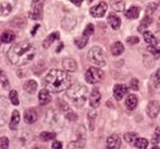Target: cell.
Here are the masks:
<instances>
[{"mask_svg":"<svg viewBox=\"0 0 160 149\" xmlns=\"http://www.w3.org/2000/svg\"><path fill=\"white\" fill-rule=\"evenodd\" d=\"M14 40H15V35L11 31H6L1 34V42L3 44H10Z\"/></svg>","mask_w":160,"mask_h":149,"instance_id":"31","label":"cell"},{"mask_svg":"<svg viewBox=\"0 0 160 149\" xmlns=\"http://www.w3.org/2000/svg\"><path fill=\"white\" fill-rule=\"evenodd\" d=\"M57 137V133L56 132H46L44 131L40 134V138L43 141V142H48V141H51L53 138H56Z\"/></svg>","mask_w":160,"mask_h":149,"instance_id":"33","label":"cell"},{"mask_svg":"<svg viewBox=\"0 0 160 149\" xmlns=\"http://www.w3.org/2000/svg\"><path fill=\"white\" fill-rule=\"evenodd\" d=\"M93 32H94V26H93L92 24H89L86 27V29H84V31H83V35L84 36H87V37H89L93 34Z\"/></svg>","mask_w":160,"mask_h":149,"instance_id":"38","label":"cell"},{"mask_svg":"<svg viewBox=\"0 0 160 149\" xmlns=\"http://www.w3.org/2000/svg\"><path fill=\"white\" fill-rule=\"evenodd\" d=\"M88 42H89V37L84 36L83 34H82L81 36L76 37V38H75V40H74L75 45H76L77 47L79 48V49H82V48L86 47V45L88 44Z\"/></svg>","mask_w":160,"mask_h":149,"instance_id":"30","label":"cell"},{"mask_svg":"<svg viewBox=\"0 0 160 149\" xmlns=\"http://www.w3.org/2000/svg\"><path fill=\"white\" fill-rule=\"evenodd\" d=\"M45 122H46V124L50 125L52 128H62L64 125V120L62 119L61 115L52 109L48 110V111L46 112Z\"/></svg>","mask_w":160,"mask_h":149,"instance_id":"5","label":"cell"},{"mask_svg":"<svg viewBox=\"0 0 160 149\" xmlns=\"http://www.w3.org/2000/svg\"><path fill=\"white\" fill-rule=\"evenodd\" d=\"M125 2L122 0H118V1H111V7L114 11L117 12H123L125 11Z\"/></svg>","mask_w":160,"mask_h":149,"instance_id":"32","label":"cell"},{"mask_svg":"<svg viewBox=\"0 0 160 149\" xmlns=\"http://www.w3.org/2000/svg\"><path fill=\"white\" fill-rule=\"evenodd\" d=\"M88 59L90 60V62L95 64L98 67H102L106 65V59L104 51L102 50V48L98 46H94L88 52Z\"/></svg>","mask_w":160,"mask_h":149,"instance_id":"4","label":"cell"},{"mask_svg":"<svg viewBox=\"0 0 160 149\" xmlns=\"http://www.w3.org/2000/svg\"><path fill=\"white\" fill-rule=\"evenodd\" d=\"M107 7H108V6L105 1H100L98 4H96L95 7H91L90 13H91V15L93 17H95V18H102V17L106 14Z\"/></svg>","mask_w":160,"mask_h":149,"instance_id":"9","label":"cell"},{"mask_svg":"<svg viewBox=\"0 0 160 149\" xmlns=\"http://www.w3.org/2000/svg\"><path fill=\"white\" fill-rule=\"evenodd\" d=\"M158 25H159V27H160V18H159V22H158Z\"/></svg>","mask_w":160,"mask_h":149,"instance_id":"51","label":"cell"},{"mask_svg":"<svg viewBox=\"0 0 160 149\" xmlns=\"http://www.w3.org/2000/svg\"><path fill=\"white\" fill-rule=\"evenodd\" d=\"M0 147H1V149H7L9 147V138L2 137L1 140H0Z\"/></svg>","mask_w":160,"mask_h":149,"instance_id":"41","label":"cell"},{"mask_svg":"<svg viewBox=\"0 0 160 149\" xmlns=\"http://www.w3.org/2000/svg\"><path fill=\"white\" fill-rule=\"evenodd\" d=\"M71 76L60 69H51L45 77L43 84L46 89L52 93H60L72 86Z\"/></svg>","mask_w":160,"mask_h":149,"instance_id":"2","label":"cell"},{"mask_svg":"<svg viewBox=\"0 0 160 149\" xmlns=\"http://www.w3.org/2000/svg\"><path fill=\"white\" fill-rule=\"evenodd\" d=\"M160 142V135L158 133H155L153 135V137H152V143L153 144H158Z\"/></svg>","mask_w":160,"mask_h":149,"instance_id":"44","label":"cell"},{"mask_svg":"<svg viewBox=\"0 0 160 149\" xmlns=\"http://www.w3.org/2000/svg\"><path fill=\"white\" fill-rule=\"evenodd\" d=\"M88 118H89L90 130L93 131V129H94V120L96 118V111L95 110H91V111L88 112Z\"/></svg>","mask_w":160,"mask_h":149,"instance_id":"34","label":"cell"},{"mask_svg":"<svg viewBox=\"0 0 160 149\" xmlns=\"http://www.w3.org/2000/svg\"><path fill=\"white\" fill-rule=\"evenodd\" d=\"M82 145L80 144L78 141H73L68 145V148L66 149H82Z\"/></svg>","mask_w":160,"mask_h":149,"instance_id":"40","label":"cell"},{"mask_svg":"<svg viewBox=\"0 0 160 149\" xmlns=\"http://www.w3.org/2000/svg\"><path fill=\"white\" fill-rule=\"evenodd\" d=\"M152 84L155 91L160 94V68L152 76Z\"/></svg>","mask_w":160,"mask_h":149,"instance_id":"23","label":"cell"},{"mask_svg":"<svg viewBox=\"0 0 160 149\" xmlns=\"http://www.w3.org/2000/svg\"><path fill=\"white\" fill-rule=\"evenodd\" d=\"M100 99H102V96H100L98 89H94L91 92V94H90V106H91L93 109L97 108L100 103Z\"/></svg>","mask_w":160,"mask_h":149,"instance_id":"15","label":"cell"},{"mask_svg":"<svg viewBox=\"0 0 160 149\" xmlns=\"http://www.w3.org/2000/svg\"><path fill=\"white\" fill-rule=\"evenodd\" d=\"M24 89L29 94H34L38 89V83L34 80H28L24 84Z\"/></svg>","mask_w":160,"mask_h":149,"instance_id":"25","label":"cell"},{"mask_svg":"<svg viewBox=\"0 0 160 149\" xmlns=\"http://www.w3.org/2000/svg\"><path fill=\"white\" fill-rule=\"evenodd\" d=\"M140 15V7H131L125 12V17L128 19H137Z\"/></svg>","mask_w":160,"mask_h":149,"instance_id":"21","label":"cell"},{"mask_svg":"<svg viewBox=\"0 0 160 149\" xmlns=\"http://www.w3.org/2000/svg\"><path fill=\"white\" fill-rule=\"evenodd\" d=\"M86 81L90 84H95L97 82H99L104 77V74L100 70L98 67H89L86 71Z\"/></svg>","mask_w":160,"mask_h":149,"instance_id":"6","label":"cell"},{"mask_svg":"<svg viewBox=\"0 0 160 149\" xmlns=\"http://www.w3.org/2000/svg\"><path fill=\"white\" fill-rule=\"evenodd\" d=\"M88 93H89V91L86 86L81 85V84H77V85L71 86L66 91V96L72 100L75 107L82 108L87 101Z\"/></svg>","mask_w":160,"mask_h":149,"instance_id":"3","label":"cell"},{"mask_svg":"<svg viewBox=\"0 0 160 149\" xmlns=\"http://www.w3.org/2000/svg\"><path fill=\"white\" fill-rule=\"evenodd\" d=\"M1 86L3 89H10L9 80H8L7 74L3 73V70H1Z\"/></svg>","mask_w":160,"mask_h":149,"instance_id":"37","label":"cell"},{"mask_svg":"<svg viewBox=\"0 0 160 149\" xmlns=\"http://www.w3.org/2000/svg\"><path fill=\"white\" fill-rule=\"evenodd\" d=\"M10 100H11V102L13 103V106H18L19 104V100H18V96H17V92L15 91V89H12V91H10Z\"/></svg>","mask_w":160,"mask_h":149,"instance_id":"36","label":"cell"},{"mask_svg":"<svg viewBox=\"0 0 160 149\" xmlns=\"http://www.w3.org/2000/svg\"><path fill=\"white\" fill-rule=\"evenodd\" d=\"M38 101L42 106H45V104H48L51 101V96L48 89H43L42 91L38 93Z\"/></svg>","mask_w":160,"mask_h":149,"instance_id":"17","label":"cell"},{"mask_svg":"<svg viewBox=\"0 0 160 149\" xmlns=\"http://www.w3.org/2000/svg\"><path fill=\"white\" fill-rule=\"evenodd\" d=\"M128 89L126 85L124 84H115L114 87H113V95H114V98L120 101V100L123 99V97L127 94Z\"/></svg>","mask_w":160,"mask_h":149,"instance_id":"12","label":"cell"},{"mask_svg":"<svg viewBox=\"0 0 160 149\" xmlns=\"http://www.w3.org/2000/svg\"><path fill=\"white\" fill-rule=\"evenodd\" d=\"M59 103H60L59 104V107H60V111H61V113H63L64 117H65L66 119H68L69 122H76V120L78 119L77 114L68 107V103H65L64 101H61V100L59 101Z\"/></svg>","mask_w":160,"mask_h":149,"instance_id":"8","label":"cell"},{"mask_svg":"<svg viewBox=\"0 0 160 149\" xmlns=\"http://www.w3.org/2000/svg\"><path fill=\"white\" fill-rule=\"evenodd\" d=\"M153 22V19H152V17H149L146 15L145 17H144L143 19H142V22H141V24L139 25V28H138V31L139 32H145L144 30L146 29V28H148L149 27V25Z\"/></svg>","mask_w":160,"mask_h":149,"instance_id":"28","label":"cell"},{"mask_svg":"<svg viewBox=\"0 0 160 149\" xmlns=\"http://www.w3.org/2000/svg\"><path fill=\"white\" fill-rule=\"evenodd\" d=\"M62 66H63L64 70L69 71V73H74L77 70V63L74 59L66 58L62 61Z\"/></svg>","mask_w":160,"mask_h":149,"instance_id":"14","label":"cell"},{"mask_svg":"<svg viewBox=\"0 0 160 149\" xmlns=\"http://www.w3.org/2000/svg\"><path fill=\"white\" fill-rule=\"evenodd\" d=\"M137 104H138V98H137L136 95H129V96L126 98V101H125V106L127 108L129 111H132L137 108Z\"/></svg>","mask_w":160,"mask_h":149,"instance_id":"19","label":"cell"},{"mask_svg":"<svg viewBox=\"0 0 160 149\" xmlns=\"http://www.w3.org/2000/svg\"><path fill=\"white\" fill-rule=\"evenodd\" d=\"M60 38V33L59 32H52V33H50L49 35H48L47 37L44 40V42H43V47L44 48H48L49 46L52 44L55 41L57 40H59Z\"/></svg>","mask_w":160,"mask_h":149,"instance_id":"20","label":"cell"},{"mask_svg":"<svg viewBox=\"0 0 160 149\" xmlns=\"http://www.w3.org/2000/svg\"><path fill=\"white\" fill-rule=\"evenodd\" d=\"M71 2H73L75 6L80 7V6H81V3H82V0H71Z\"/></svg>","mask_w":160,"mask_h":149,"instance_id":"46","label":"cell"},{"mask_svg":"<svg viewBox=\"0 0 160 149\" xmlns=\"http://www.w3.org/2000/svg\"><path fill=\"white\" fill-rule=\"evenodd\" d=\"M143 36H144L145 42L148 44H149L151 46H153V47H155V46L158 44V40H157V37L155 36L151 31H145L143 33Z\"/></svg>","mask_w":160,"mask_h":149,"instance_id":"24","label":"cell"},{"mask_svg":"<svg viewBox=\"0 0 160 149\" xmlns=\"http://www.w3.org/2000/svg\"><path fill=\"white\" fill-rule=\"evenodd\" d=\"M152 149H160V148L158 147V146H156V145H155V146H154V147H153V148H152Z\"/></svg>","mask_w":160,"mask_h":149,"instance_id":"50","label":"cell"},{"mask_svg":"<svg viewBox=\"0 0 160 149\" xmlns=\"http://www.w3.org/2000/svg\"><path fill=\"white\" fill-rule=\"evenodd\" d=\"M148 50L152 52L155 59H160V48H155L152 46V47H148Z\"/></svg>","mask_w":160,"mask_h":149,"instance_id":"39","label":"cell"},{"mask_svg":"<svg viewBox=\"0 0 160 149\" xmlns=\"http://www.w3.org/2000/svg\"><path fill=\"white\" fill-rule=\"evenodd\" d=\"M130 89H132L133 91H138L139 89V80L137 78H132L130 81Z\"/></svg>","mask_w":160,"mask_h":149,"instance_id":"42","label":"cell"},{"mask_svg":"<svg viewBox=\"0 0 160 149\" xmlns=\"http://www.w3.org/2000/svg\"><path fill=\"white\" fill-rule=\"evenodd\" d=\"M138 134L136 132H128V133H125L124 134V140L126 141L129 145H132L135 146L136 142L138 141Z\"/></svg>","mask_w":160,"mask_h":149,"instance_id":"27","label":"cell"},{"mask_svg":"<svg viewBox=\"0 0 160 149\" xmlns=\"http://www.w3.org/2000/svg\"><path fill=\"white\" fill-rule=\"evenodd\" d=\"M135 146L138 149H146V147L148 146V141L144 137H139L135 144Z\"/></svg>","mask_w":160,"mask_h":149,"instance_id":"35","label":"cell"},{"mask_svg":"<svg viewBox=\"0 0 160 149\" xmlns=\"http://www.w3.org/2000/svg\"><path fill=\"white\" fill-rule=\"evenodd\" d=\"M160 112V104L158 101L156 100H153V101H149L148 104V108H146V113L151 118H156L158 116Z\"/></svg>","mask_w":160,"mask_h":149,"instance_id":"11","label":"cell"},{"mask_svg":"<svg viewBox=\"0 0 160 149\" xmlns=\"http://www.w3.org/2000/svg\"><path fill=\"white\" fill-rule=\"evenodd\" d=\"M156 133H158V134L160 135V128H157V129H156Z\"/></svg>","mask_w":160,"mask_h":149,"instance_id":"49","label":"cell"},{"mask_svg":"<svg viewBox=\"0 0 160 149\" xmlns=\"http://www.w3.org/2000/svg\"><path fill=\"white\" fill-rule=\"evenodd\" d=\"M124 52V45L121 42H115L111 46V53L113 55H120Z\"/></svg>","mask_w":160,"mask_h":149,"instance_id":"26","label":"cell"},{"mask_svg":"<svg viewBox=\"0 0 160 149\" xmlns=\"http://www.w3.org/2000/svg\"><path fill=\"white\" fill-rule=\"evenodd\" d=\"M51 147L52 149H62V143L61 142H58V141H55V142L52 143V145H51Z\"/></svg>","mask_w":160,"mask_h":149,"instance_id":"45","label":"cell"},{"mask_svg":"<svg viewBox=\"0 0 160 149\" xmlns=\"http://www.w3.org/2000/svg\"><path fill=\"white\" fill-rule=\"evenodd\" d=\"M31 19H42L43 17V1H32V7L29 12Z\"/></svg>","mask_w":160,"mask_h":149,"instance_id":"7","label":"cell"},{"mask_svg":"<svg viewBox=\"0 0 160 149\" xmlns=\"http://www.w3.org/2000/svg\"><path fill=\"white\" fill-rule=\"evenodd\" d=\"M37 49L32 43L24 41L13 45L8 51V59L13 65L22 66L27 65L30 61L34 59Z\"/></svg>","mask_w":160,"mask_h":149,"instance_id":"1","label":"cell"},{"mask_svg":"<svg viewBox=\"0 0 160 149\" xmlns=\"http://www.w3.org/2000/svg\"><path fill=\"white\" fill-rule=\"evenodd\" d=\"M19 120H20L19 112L17 111V110H15V111H13V113H12L11 122H10V129H11V130H16L17 127H18Z\"/></svg>","mask_w":160,"mask_h":149,"instance_id":"22","label":"cell"},{"mask_svg":"<svg viewBox=\"0 0 160 149\" xmlns=\"http://www.w3.org/2000/svg\"><path fill=\"white\" fill-rule=\"evenodd\" d=\"M24 119L27 124H33L38 120V114L37 111L34 109H29L26 110L25 114H24Z\"/></svg>","mask_w":160,"mask_h":149,"instance_id":"16","label":"cell"},{"mask_svg":"<svg viewBox=\"0 0 160 149\" xmlns=\"http://www.w3.org/2000/svg\"><path fill=\"white\" fill-rule=\"evenodd\" d=\"M76 24H77L76 17L72 14H68L66 16H64V18L62 19V22H61L62 28H63L64 30H68V31L74 29Z\"/></svg>","mask_w":160,"mask_h":149,"instance_id":"10","label":"cell"},{"mask_svg":"<svg viewBox=\"0 0 160 149\" xmlns=\"http://www.w3.org/2000/svg\"><path fill=\"white\" fill-rule=\"evenodd\" d=\"M108 24L111 26L113 30H118L121 27V19L118 15H115L114 13H110L108 16Z\"/></svg>","mask_w":160,"mask_h":149,"instance_id":"18","label":"cell"},{"mask_svg":"<svg viewBox=\"0 0 160 149\" xmlns=\"http://www.w3.org/2000/svg\"><path fill=\"white\" fill-rule=\"evenodd\" d=\"M107 149H118L121 145V138L118 134H111L106 141Z\"/></svg>","mask_w":160,"mask_h":149,"instance_id":"13","label":"cell"},{"mask_svg":"<svg viewBox=\"0 0 160 149\" xmlns=\"http://www.w3.org/2000/svg\"><path fill=\"white\" fill-rule=\"evenodd\" d=\"M139 37L138 36H129L127 38V43L129 44V45H136V44L139 43Z\"/></svg>","mask_w":160,"mask_h":149,"instance_id":"43","label":"cell"},{"mask_svg":"<svg viewBox=\"0 0 160 149\" xmlns=\"http://www.w3.org/2000/svg\"><path fill=\"white\" fill-rule=\"evenodd\" d=\"M38 28H40V25H35L34 27H33V30L31 31V34H32L33 36L35 35V32H37V30L38 29Z\"/></svg>","mask_w":160,"mask_h":149,"instance_id":"47","label":"cell"},{"mask_svg":"<svg viewBox=\"0 0 160 149\" xmlns=\"http://www.w3.org/2000/svg\"><path fill=\"white\" fill-rule=\"evenodd\" d=\"M13 9V6L11 2L9 1H2L1 2V16H7V15H9L10 13H11Z\"/></svg>","mask_w":160,"mask_h":149,"instance_id":"29","label":"cell"},{"mask_svg":"<svg viewBox=\"0 0 160 149\" xmlns=\"http://www.w3.org/2000/svg\"><path fill=\"white\" fill-rule=\"evenodd\" d=\"M64 47V45H63V43H60V44H59V47H58V49H57L56 51H57V52H60V50L62 49V48H63Z\"/></svg>","mask_w":160,"mask_h":149,"instance_id":"48","label":"cell"}]
</instances>
